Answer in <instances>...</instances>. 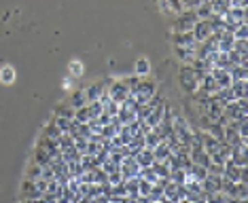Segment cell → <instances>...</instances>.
Returning <instances> with one entry per match:
<instances>
[{
  "instance_id": "15",
  "label": "cell",
  "mask_w": 248,
  "mask_h": 203,
  "mask_svg": "<svg viewBox=\"0 0 248 203\" xmlns=\"http://www.w3.org/2000/svg\"><path fill=\"white\" fill-rule=\"evenodd\" d=\"M68 104L72 106V108H81V106H85L87 104V98H85V91H75L72 93V98L68 100Z\"/></svg>"
},
{
  "instance_id": "17",
  "label": "cell",
  "mask_w": 248,
  "mask_h": 203,
  "mask_svg": "<svg viewBox=\"0 0 248 203\" xmlns=\"http://www.w3.org/2000/svg\"><path fill=\"white\" fill-rule=\"evenodd\" d=\"M13 78H15V70L11 66H2V70H0V81H2L4 85H9V83H13Z\"/></svg>"
},
{
  "instance_id": "10",
  "label": "cell",
  "mask_w": 248,
  "mask_h": 203,
  "mask_svg": "<svg viewBox=\"0 0 248 203\" xmlns=\"http://www.w3.org/2000/svg\"><path fill=\"white\" fill-rule=\"evenodd\" d=\"M62 133H64V131H62V129H60V127L55 125L53 121H51V123H49L47 127H45V131H43V138H47V140H53V142H58V140L62 138Z\"/></svg>"
},
{
  "instance_id": "12",
  "label": "cell",
  "mask_w": 248,
  "mask_h": 203,
  "mask_svg": "<svg viewBox=\"0 0 248 203\" xmlns=\"http://www.w3.org/2000/svg\"><path fill=\"white\" fill-rule=\"evenodd\" d=\"M193 13H195L197 19H210V17H212V4H210V0L202 2L200 7H197V9L193 11Z\"/></svg>"
},
{
  "instance_id": "8",
  "label": "cell",
  "mask_w": 248,
  "mask_h": 203,
  "mask_svg": "<svg viewBox=\"0 0 248 203\" xmlns=\"http://www.w3.org/2000/svg\"><path fill=\"white\" fill-rule=\"evenodd\" d=\"M134 159H136V163H138L140 167H149V165H153L155 157H153V150L144 146V148L140 150V152H136V157H134Z\"/></svg>"
},
{
  "instance_id": "4",
  "label": "cell",
  "mask_w": 248,
  "mask_h": 203,
  "mask_svg": "<svg viewBox=\"0 0 248 203\" xmlns=\"http://www.w3.org/2000/svg\"><path fill=\"white\" fill-rule=\"evenodd\" d=\"M108 95H110V100L112 102H117V104H121V102H125L129 98V87L123 81H117V83H112L110 85V89H108Z\"/></svg>"
},
{
  "instance_id": "23",
  "label": "cell",
  "mask_w": 248,
  "mask_h": 203,
  "mask_svg": "<svg viewBox=\"0 0 248 203\" xmlns=\"http://www.w3.org/2000/svg\"><path fill=\"white\" fill-rule=\"evenodd\" d=\"M70 68H72V70H70V74H72V76H78V74H83V64H78V61H72V64H70Z\"/></svg>"
},
{
  "instance_id": "3",
  "label": "cell",
  "mask_w": 248,
  "mask_h": 203,
  "mask_svg": "<svg viewBox=\"0 0 248 203\" xmlns=\"http://www.w3.org/2000/svg\"><path fill=\"white\" fill-rule=\"evenodd\" d=\"M191 34L195 36V41H197V43L208 41V38H210L212 34H214L210 19H197V21H195V26H193V30H191Z\"/></svg>"
},
{
  "instance_id": "6",
  "label": "cell",
  "mask_w": 248,
  "mask_h": 203,
  "mask_svg": "<svg viewBox=\"0 0 248 203\" xmlns=\"http://www.w3.org/2000/svg\"><path fill=\"white\" fill-rule=\"evenodd\" d=\"M210 74H212V78H214V83L218 85V89L231 87V83H233V78H231V74H229L227 68H212Z\"/></svg>"
},
{
  "instance_id": "11",
  "label": "cell",
  "mask_w": 248,
  "mask_h": 203,
  "mask_svg": "<svg viewBox=\"0 0 248 203\" xmlns=\"http://www.w3.org/2000/svg\"><path fill=\"white\" fill-rule=\"evenodd\" d=\"M170 152H172V150H170V146H168V144L161 140V142L153 148V157H155V161H166L168 157H170Z\"/></svg>"
},
{
  "instance_id": "18",
  "label": "cell",
  "mask_w": 248,
  "mask_h": 203,
  "mask_svg": "<svg viewBox=\"0 0 248 203\" xmlns=\"http://www.w3.org/2000/svg\"><path fill=\"white\" fill-rule=\"evenodd\" d=\"M55 115H58V116H64V118H75V108H72L68 102H66V104H62L60 108L55 110Z\"/></svg>"
},
{
  "instance_id": "21",
  "label": "cell",
  "mask_w": 248,
  "mask_h": 203,
  "mask_svg": "<svg viewBox=\"0 0 248 203\" xmlns=\"http://www.w3.org/2000/svg\"><path fill=\"white\" fill-rule=\"evenodd\" d=\"M183 178H185V169H170V182L183 184Z\"/></svg>"
},
{
  "instance_id": "19",
  "label": "cell",
  "mask_w": 248,
  "mask_h": 203,
  "mask_svg": "<svg viewBox=\"0 0 248 203\" xmlns=\"http://www.w3.org/2000/svg\"><path fill=\"white\" fill-rule=\"evenodd\" d=\"M189 169H191V174H193V176H195L197 182H202V180H206V178H208V169H206V167L195 165V163H193V165H191Z\"/></svg>"
},
{
  "instance_id": "7",
  "label": "cell",
  "mask_w": 248,
  "mask_h": 203,
  "mask_svg": "<svg viewBox=\"0 0 248 203\" xmlns=\"http://www.w3.org/2000/svg\"><path fill=\"white\" fill-rule=\"evenodd\" d=\"M242 169H244V167H238L231 159H227V161L223 163V178L229 180V182H240Z\"/></svg>"
},
{
  "instance_id": "22",
  "label": "cell",
  "mask_w": 248,
  "mask_h": 203,
  "mask_svg": "<svg viewBox=\"0 0 248 203\" xmlns=\"http://www.w3.org/2000/svg\"><path fill=\"white\" fill-rule=\"evenodd\" d=\"M206 0H183V11H195Z\"/></svg>"
},
{
  "instance_id": "5",
  "label": "cell",
  "mask_w": 248,
  "mask_h": 203,
  "mask_svg": "<svg viewBox=\"0 0 248 203\" xmlns=\"http://www.w3.org/2000/svg\"><path fill=\"white\" fill-rule=\"evenodd\" d=\"M195 21H197V17H195V13L193 11H183V15L178 17V21H176V34H180V32H191L193 30V26H195Z\"/></svg>"
},
{
  "instance_id": "24",
  "label": "cell",
  "mask_w": 248,
  "mask_h": 203,
  "mask_svg": "<svg viewBox=\"0 0 248 203\" xmlns=\"http://www.w3.org/2000/svg\"><path fill=\"white\" fill-rule=\"evenodd\" d=\"M178 203H193V201H189V199H180Z\"/></svg>"
},
{
  "instance_id": "1",
  "label": "cell",
  "mask_w": 248,
  "mask_h": 203,
  "mask_svg": "<svg viewBox=\"0 0 248 203\" xmlns=\"http://www.w3.org/2000/svg\"><path fill=\"white\" fill-rule=\"evenodd\" d=\"M204 74V72H197L193 66H187L183 64L180 68V87H183L185 93H195L197 91V83H200V76Z\"/></svg>"
},
{
  "instance_id": "16",
  "label": "cell",
  "mask_w": 248,
  "mask_h": 203,
  "mask_svg": "<svg viewBox=\"0 0 248 203\" xmlns=\"http://www.w3.org/2000/svg\"><path fill=\"white\" fill-rule=\"evenodd\" d=\"M138 176L140 178H142V180H146V182H151V184H155L157 182V180H159V178H157V174H155V169L153 167H140V174H138Z\"/></svg>"
},
{
  "instance_id": "13",
  "label": "cell",
  "mask_w": 248,
  "mask_h": 203,
  "mask_svg": "<svg viewBox=\"0 0 248 203\" xmlns=\"http://www.w3.org/2000/svg\"><path fill=\"white\" fill-rule=\"evenodd\" d=\"M159 142H161V135L157 133L155 129H151L149 133H144V146H146V148H151V150H153V148H155V146L159 144Z\"/></svg>"
},
{
  "instance_id": "14",
  "label": "cell",
  "mask_w": 248,
  "mask_h": 203,
  "mask_svg": "<svg viewBox=\"0 0 248 203\" xmlns=\"http://www.w3.org/2000/svg\"><path fill=\"white\" fill-rule=\"evenodd\" d=\"M231 93H233L235 100L246 98V81H233L231 83Z\"/></svg>"
},
{
  "instance_id": "9",
  "label": "cell",
  "mask_w": 248,
  "mask_h": 203,
  "mask_svg": "<svg viewBox=\"0 0 248 203\" xmlns=\"http://www.w3.org/2000/svg\"><path fill=\"white\" fill-rule=\"evenodd\" d=\"M83 91H85L87 104H89V102H98L100 95H102V91H104V85L102 83H93V85H89L87 89H83Z\"/></svg>"
},
{
  "instance_id": "2",
  "label": "cell",
  "mask_w": 248,
  "mask_h": 203,
  "mask_svg": "<svg viewBox=\"0 0 248 203\" xmlns=\"http://www.w3.org/2000/svg\"><path fill=\"white\" fill-rule=\"evenodd\" d=\"M157 93V85L153 81H138V87H136V93H134V100H136L138 106L146 104L153 95Z\"/></svg>"
},
{
  "instance_id": "20",
  "label": "cell",
  "mask_w": 248,
  "mask_h": 203,
  "mask_svg": "<svg viewBox=\"0 0 248 203\" xmlns=\"http://www.w3.org/2000/svg\"><path fill=\"white\" fill-rule=\"evenodd\" d=\"M149 68H151L149 59L140 58V59L136 61V74H138V76H144V74H149Z\"/></svg>"
}]
</instances>
